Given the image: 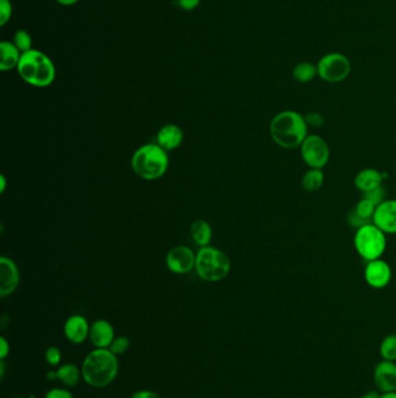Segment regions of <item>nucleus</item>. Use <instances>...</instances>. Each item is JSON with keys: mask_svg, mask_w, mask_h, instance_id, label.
<instances>
[{"mask_svg": "<svg viewBox=\"0 0 396 398\" xmlns=\"http://www.w3.org/2000/svg\"><path fill=\"white\" fill-rule=\"evenodd\" d=\"M270 133L281 148H298L308 137V125L305 117L296 111H283L272 119Z\"/></svg>", "mask_w": 396, "mask_h": 398, "instance_id": "obj_1", "label": "nucleus"}, {"mask_svg": "<svg viewBox=\"0 0 396 398\" xmlns=\"http://www.w3.org/2000/svg\"><path fill=\"white\" fill-rule=\"evenodd\" d=\"M117 355L108 349H97L85 357L82 366V375L87 384L102 388L113 382L117 377Z\"/></svg>", "mask_w": 396, "mask_h": 398, "instance_id": "obj_2", "label": "nucleus"}, {"mask_svg": "<svg viewBox=\"0 0 396 398\" xmlns=\"http://www.w3.org/2000/svg\"><path fill=\"white\" fill-rule=\"evenodd\" d=\"M16 69L20 77L35 87H49L56 77L53 61L40 50L32 49L23 53Z\"/></svg>", "mask_w": 396, "mask_h": 398, "instance_id": "obj_3", "label": "nucleus"}, {"mask_svg": "<svg viewBox=\"0 0 396 398\" xmlns=\"http://www.w3.org/2000/svg\"><path fill=\"white\" fill-rule=\"evenodd\" d=\"M132 167L142 179L154 181L165 174L169 168V156L159 144H145L132 156Z\"/></svg>", "mask_w": 396, "mask_h": 398, "instance_id": "obj_4", "label": "nucleus"}, {"mask_svg": "<svg viewBox=\"0 0 396 398\" xmlns=\"http://www.w3.org/2000/svg\"><path fill=\"white\" fill-rule=\"evenodd\" d=\"M196 269L205 281H220L231 272V260L221 250L202 247L196 255Z\"/></svg>", "mask_w": 396, "mask_h": 398, "instance_id": "obj_5", "label": "nucleus"}, {"mask_svg": "<svg viewBox=\"0 0 396 398\" xmlns=\"http://www.w3.org/2000/svg\"><path fill=\"white\" fill-rule=\"evenodd\" d=\"M353 245L357 253L364 260L370 262L382 258V254L385 253L387 240L385 233L373 223H371L356 231Z\"/></svg>", "mask_w": 396, "mask_h": 398, "instance_id": "obj_6", "label": "nucleus"}, {"mask_svg": "<svg viewBox=\"0 0 396 398\" xmlns=\"http://www.w3.org/2000/svg\"><path fill=\"white\" fill-rule=\"evenodd\" d=\"M318 77L328 83H340L351 72V62L342 53H328L317 62Z\"/></svg>", "mask_w": 396, "mask_h": 398, "instance_id": "obj_7", "label": "nucleus"}, {"mask_svg": "<svg viewBox=\"0 0 396 398\" xmlns=\"http://www.w3.org/2000/svg\"><path fill=\"white\" fill-rule=\"evenodd\" d=\"M302 159L312 169H323L330 159V148L323 137L312 134L300 146Z\"/></svg>", "mask_w": 396, "mask_h": 398, "instance_id": "obj_8", "label": "nucleus"}, {"mask_svg": "<svg viewBox=\"0 0 396 398\" xmlns=\"http://www.w3.org/2000/svg\"><path fill=\"white\" fill-rule=\"evenodd\" d=\"M196 256L189 247L177 246L166 256L167 268L176 274H186L196 267Z\"/></svg>", "mask_w": 396, "mask_h": 398, "instance_id": "obj_9", "label": "nucleus"}, {"mask_svg": "<svg viewBox=\"0 0 396 398\" xmlns=\"http://www.w3.org/2000/svg\"><path fill=\"white\" fill-rule=\"evenodd\" d=\"M364 276L371 288L384 289L392 280V269L387 262L382 258H377L367 263Z\"/></svg>", "mask_w": 396, "mask_h": 398, "instance_id": "obj_10", "label": "nucleus"}, {"mask_svg": "<svg viewBox=\"0 0 396 398\" xmlns=\"http://www.w3.org/2000/svg\"><path fill=\"white\" fill-rule=\"evenodd\" d=\"M373 381L380 394L396 391V364L382 360L374 367Z\"/></svg>", "mask_w": 396, "mask_h": 398, "instance_id": "obj_11", "label": "nucleus"}, {"mask_svg": "<svg viewBox=\"0 0 396 398\" xmlns=\"http://www.w3.org/2000/svg\"><path fill=\"white\" fill-rule=\"evenodd\" d=\"M373 224L385 234H396V199H386L377 206Z\"/></svg>", "mask_w": 396, "mask_h": 398, "instance_id": "obj_12", "label": "nucleus"}, {"mask_svg": "<svg viewBox=\"0 0 396 398\" xmlns=\"http://www.w3.org/2000/svg\"><path fill=\"white\" fill-rule=\"evenodd\" d=\"M19 270L14 262L10 258H0V296L11 295L19 285Z\"/></svg>", "mask_w": 396, "mask_h": 398, "instance_id": "obj_13", "label": "nucleus"}, {"mask_svg": "<svg viewBox=\"0 0 396 398\" xmlns=\"http://www.w3.org/2000/svg\"><path fill=\"white\" fill-rule=\"evenodd\" d=\"M91 342L97 349H110L114 342V329L107 320H97L90 327Z\"/></svg>", "mask_w": 396, "mask_h": 398, "instance_id": "obj_14", "label": "nucleus"}, {"mask_svg": "<svg viewBox=\"0 0 396 398\" xmlns=\"http://www.w3.org/2000/svg\"><path fill=\"white\" fill-rule=\"evenodd\" d=\"M65 337L72 344H82L90 335V327L82 316H72L65 322Z\"/></svg>", "mask_w": 396, "mask_h": 398, "instance_id": "obj_15", "label": "nucleus"}, {"mask_svg": "<svg viewBox=\"0 0 396 398\" xmlns=\"http://www.w3.org/2000/svg\"><path fill=\"white\" fill-rule=\"evenodd\" d=\"M183 131L177 125L163 126L157 133V144L164 151H172L180 146L183 142Z\"/></svg>", "mask_w": 396, "mask_h": 398, "instance_id": "obj_16", "label": "nucleus"}, {"mask_svg": "<svg viewBox=\"0 0 396 398\" xmlns=\"http://www.w3.org/2000/svg\"><path fill=\"white\" fill-rule=\"evenodd\" d=\"M385 174H382L380 171L373 168H367L360 171L355 177V186L357 189L360 190L362 194H366L371 190L377 189L382 186V181L385 177Z\"/></svg>", "mask_w": 396, "mask_h": 398, "instance_id": "obj_17", "label": "nucleus"}, {"mask_svg": "<svg viewBox=\"0 0 396 398\" xmlns=\"http://www.w3.org/2000/svg\"><path fill=\"white\" fill-rule=\"evenodd\" d=\"M0 53H1V61H0L1 71H8L12 69L18 68L23 54L15 47L13 42L1 41Z\"/></svg>", "mask_w": 396, "mask_h": 398, "instance_id": "obj_18", "label": "nucleus"}, {"mask_svg": "<svg viewBox=\"0 0 396 398\" xmlns=\"http://www.w3.org/2000/svg\"><path fill=\"white\" fill-rule=\"evenodd\" d=\"M191 234H192L194 243L201 247H207L211 243L213 232H211V225L208 224L207 221L199 219L193 223Z\"/></svg>", "mask_w": 396, "mask_h": 398, "instance_id": "obj_19", "label": "nucleus"}, {"mask_svg": "<svg viewBox=\"0 0 396 398\" xmlns=\"http://www.w3.org/2000/svg\"><path fill=\"white\" fill-rule=\"evenodd\" d=\"M292 76L298 83H310L315 77L318 76L316 65L310 62H300L292 70Z\"/></svg>", "mask_w": 396, "mask_h": 398, "instance_id": "obj_20", "label": "nucleus"}, {"mask_svg": "<svg viewBox=\"0 0 396 398\" xmlns=\"http://www.w3.org/2000/svg\"><path fill=\"white\" fill-rule=\"evenodd\" d=\"M325 173L322 169H312L307 171L302 177V188L308 192H316L325 183Z\"/></svg>", "mask_w": 396, "mask_h": 398, "instance_id": "obj_21", "label": "nucleus"}, {"mask_svg": "<svg viewBox=\"0 0 396 398\" xmlns=\"http://www.w3.org/2000/svg\"><path fill=\"white\" fill-rule=\"evenodd\" d=\"M57 379L65 384L67 387H75L80 382V372L77 366L72 364H65L60 366L56 371Z\"/></svg>", "mask_w": 396, "mask_h": 398, "instance_id": "obj_22", "label": "nucleus"}, {"mask_svg": "<svg viewBox=\"0 0 396 398\" xmlns=\"http://www.w3.org/2000/svg\"><path fill=\"white\" fill-rule=\"evenodd\" d=\"M380 355L382 360L396 361V334H389L380 344Z\"/></svg>", "mask_w": 396, "mask_h": 398, "instance_id": "obj_23", "label": "nucleus"}, {"mask_svg": "<svg viewBox=\"0 0 396 398\" xmlns=\"http://www.w3.org/2000/svg\"><path fill=\"white\" fill-rule=\"evenodd\" d=\"M377 205L369 201L366 198L362 197V201H358V204L356 205L355 211L362 219L367 220L370 223H373L374 213L377 210Z\"/></svg>", "mask_w": 396, "mask_h": 398, "instance_id": "obj_24", "label": "nucleus"}, {"mask_svg": "<svg viewBox=\"0 0 396 398\" xmlns=\"http://www.w3.org/2000/svg\"><path fill=\"white\" fill-rule=\"evenodd\" d=\"M13 43L21 52V54H23L32 50L33 40H32V36L28 32L20 30V31L15 32Z\"/></svg>", "mask_w": 396, "mask_h": 398, "instance_id": "obj_25", "label": "nucleus"}, {"mask_svg": "<svg viewBox=\"0 0 396 398\" xmlns=\"http://www.w3.org/2000/svg\"><path fill=\"white\" fill-rule=\"evenodd\" d=\"M129 346H130V342L128 338L120 337L114 339V342H112L108 349L113 353L114 355H121L128 351Z\"/></svg>", "mask_w": 396, "mask_h": 398, "instance_id": "obj_26", "label": "nucleus"}, {"mask_svg": "<svg viewBox=\"0 0 396 398\" xmlns=\"http://www.w3.org/2000/svg\"><path fill=\"white\" fill-rule=\"evenodd\" d=\"M13 8L10 0H0V26H5L11 20Z\"/></svg>", "mask_w": 396, "mask_h": 398, "instance_id": "obj_27", "label": "nucleus"}, {"mask_svg": "<svg viewBox=\"0 0 396 398\" xmlns=\"http://www.w3.org/2000/svg\"><path fill=\"white\" fill-rule=\"evenodd\" d=\"M386 192L384 186H379L377 189L371 190L366 194H364V198H366L369 201H372L374 204L379 206V205L382 204L384 201H386Z\"/></svg>", "mask_w": 396, "mask_h": 398, "instance_id": "obj_28", "label": "nucleus"}, {"mask_svg": "<svg viewBox=\"0 0 396 398\" xmlns=\"http://www.w3.org/2000/svg\"><path fill=\"white\" fill-rule=\"evenodd\" d=\"M45 360L50 364V366H57L60 364L62 360V354H60V349L57 347H49L45 351Z\"/></svg>", "mask_w": 396, "mask_h": 398, "instance_id": "obj_29", "label": "nucleus"}, {"mask_svg": "<svg viewBox=\"0 0 396 398\" xmlns=\"http://www.w3.org/2000/svg\"><path fill=\"white\" fill-rule=\"evenodd\" d=\"M305 119H306L307 125L313 126V127H321L325 124V118L322 117V114L316 113V112L307 114Z\"/></svg>", "mask_w": 396, "mask_h": 398, "instance_id": "obj_30", "label": "nucleus"}, {"mask_svg": "<svg viewBox=\"0 0 396 398\" xmlns=\"http://www.w3.org/2000/svg\"><path fill=\"white\" fill-rule=\"evenodd\" d=\"M45 398H73L70 391L65 390V389H51L45 394Z\"/></svg>", "mask_w": 396, "mask_h": 398, "instance_id": "obj_31", "label": "nucleus"}, {"mask_svg": "<svg viewBox=\"0 0 396 398\" xmlns=\"http://www.w3.org/2000/svg\"><path fill=\"white\" fill-rule=\"evenodd\" d=\"M200 4V0H178V5L184 11H193Z\"/></svg>", "mask_w": 396, "mask_h": 398, "instance_id": "obj_32", "label": "nucleus"}, {"mask_svg": "<svg viewBox=\"0 0 396 398\" xmlns=\"http://www.w3.org/2000/svg\"><path fill=\"white\" fill-rule=\"evenodd\" d=\"M10 353V345H8V340L4 337L0 338V359L4 360L5 357H8Z\"/></svg>", "mask_w": 396, "mask_h": 398, "instance_id": "obj_33", "label": "nucleus"}, {"mask_svg": "<svg viewBox=\"0 0 396 398\" xmlns=\"http://www.w3.org/2000/svg\"><path fill=\"white\" fill-rule=\"evenodd\" d=\"M130 398H161L159 395L152 393V391L149 390H142L136 393V394L132 395Z\"/></svg>", "mask_w": 396, "mask_h": 398, "instance_id": "obj_34", "label": "nucleus"}, {"mask_svg": "<svg viewBox=\"0 0 396 398\" xmlns=\"http://www.w3.org/2000/svg\"><path fill=\"white\" fill-rule=\"evenodd\" d=\"M380 393L379 391H369L366 394L362 395L359 398H379Z\"/></svg>", "mask_w": 396, "mask_h": 398, "instance_id": "obj_35", "label": "nucleus"}, {"mask_svg": "<svg viewBox=\"0 0 396 398\" xmlns=\"http://www.w3.org/2000/svg\"><path fill=\"white\" fill-rule=\"evenodd\" d=\"M56 1L63 6H72V5L77 4L80 0H56Z\"/></svg>", "mask_w": 396, "mask_h": 398, "instance_id": "obj_36", "label": "nucleus"}, {"mask_svg": "<svg viewBox=\"0 0 396 398\" xmlns=\"http://www.w3.org/2000/svg\"><path fill=\"white\" fill-rule=\"evenodd\" d=\"M379 398H396V391H393V393H386V394H380V397Z\"/></svg>", "mask_w": 396, "mask_h": 398, "instance_id": "obj_37", "label": "nucleus"}, {"mask_svg": "<svg viewBox=\"0 0 396 398\" xmlns=\"http://www.w3.org/2000/svg\"><path fill=\"white\" fill-rule=\"evenodd\" d=\"M47 379H49V381H55V379H57L56 372H53V371H51V372H48V374H47Z\"/></svg>", "mask_w": 396, "mask_h": 398, "instance_id": "obj_38", "label": "nucleus"}, {"mask_svg": "<svg viewBox=\"0 0 396 398\" xmlns=\"http://www.w3.org/2000/svg\"><path fill=\"white\" fill-rule=\"evenodd\" d=\"M0 183H1V188H0V191L4 192L5 189H6V179H5L4 176L0 177Z\"/></svg>", "mask_w": 396, "mask_h": 398, "instance_id": "obj_39", "label": "nucleus"}, {"mask_svg": "<svg viewBox=\"0 0 396 398\" xmlns=\"http://www.w3.org/2000/svg\"><path fill=\"white\" fill-rule=\"evenodd\" d=\"M4 373H5V361L1 360L0 361V376H1V377H4Z\"/></svg>", "mask_w": 396, "mask_h": 398, "instance_id": "obj_40", "label": "nucleus"}, {"mask_svg": "<svg viewBox=\"0 0 396 398\" xmlns=\"http://www.w3.org/2000/svg\"><path fill=\"white\" fill-rule=\"evenodd\" d=\"M15 398H25V397H15Z\"/></svg>", "mask_w": 396, "mask_h": 398, "instance_id": "obj_41", "label": "nucleus"}]
</instances>
